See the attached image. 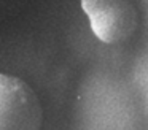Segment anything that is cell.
<instances>
[{
    "label": "cell",
    "instance_id": "obj_2",
    "mask_svg": "<svg viewBox=\"0 0 148 130\" xmlns=\"http://www.w3.org/2000/svg\"><path fill=\"white\" fill-rule=\"evenodd\" d=\"M81 8L89 18L91 30L103 43H118L132 35L137 13L132 3L121 0H83Z\"/></svg>",
    "mask_w": 148,
    "mask_h": 130
},
{
    "label": "cell",
    "instance_id": "obj_1",
    "mask_svg": "<svg viewBox=\"0 0 148 130\" xmlns=\"http://www.w3.org/2000/svg\"><path fill=\"white\" fill-rule=\"evenodd\" d=\"M43 108L19 76L0 73V130H40Z\"/></svg>",
    "mask_w": 148,
    "mask_h": 130
}]
</instances>
